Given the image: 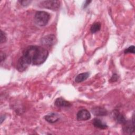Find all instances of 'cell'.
I'll return each instance as SVG.
<instances>
[{
	"label": "cell",
	"mask_w": 135,
	"mask_h": 135,
	"mask_svg": "<svg viewBox=\"0 0 135 135\" xmlns=\"http://www.w3.org/2000/svg\"><path fill=\"white\" fill-rule=\"evenodd\" d=\"M49 55V52L45 48L36 45L28 46L23 52L22 56L30 65H38L43 64Z\"/></svg>",
	"instance_id": "6da1fadb"
},
{
	"label": "cell",
	"mask_w": 135,
	"mask_h": 135,
	"mask_svg": "<svg viewBox=\"0 0 135 135\" xmlns=\"http://www.w3.org/2000/svg\"><path fill=\"white\" fill-rule=\"evenodd\" d=\"M50 14L45 11H37L34 15L35 23L40 26H44L50 19Z\"/></svg>",
	"instance_id": "7a4b0ae2"
},
{
	"label": "cell",
	"mask_w": 135,
	"mask_h": 135,
	"mask_svg": "<svg viewBox=\"0 0 135 135\" xmlns=\"http://www.w3.org/2000/svg\"><path fill=\"white\" fill-rule=\"evenodd\" d=\"M60 4L61 2L59 1L47 0L41 2L40 3V6L42 7L52 11H57L60 8Z\"/></svg>",
	"instance_id": "3957f363"
},
{
	"label": "cell",
	"mask_w": 135,
	"mask_h": 135,
	"mask_svg": "<svg viewBox=\"0 0 135 135\" xmlns=\"http://www.w3.org/2000/svg\"><path fill=\"white\" fill-rule=\"evenodd\" d=\"M123 125L122 130L124 133L131 134L134 131V115H133L132 120L127 121Z\"/></svg>",
	"instance_id": "277c9868"
},
{
	"label": "cell",
	"mask_w": 135,
	"mask_h": 135,
	"mask_svg": "<svg viewBox=\"0 0 135 135\" xmlns=\"http://www.w3.org/2000/svg\"><path fill=\"white\" fill-rule=\"evenodd\" d=\"M41 42L43 45L50 46L55 44L56 38L54 34H49L42 37L41 40Z\"/></svg>",
	"instance_id": "5b68a950"
},
{
	"label": "cell",
	"mask_w": 135,
	"mask_h": 135,
	"mask_svg": "<svg viewBox=\"0 0 135 135\" xmlns=\"http://www.w3.org/2000/svg\"><path fill=\"white\" fill-rule=\"evenodd\" d=\"M91 114L86 109H82L79 110L76 114V119L79 121H86L90 119Z\"/></svg>",
	"instance_id": "8992f818"
},
{
	"label": "cell",
	"mask_w": 135,
	"mask_h": 135,
	"mask_svg": "<svg viewBox=\"0 0 135 135\" xmlns=\"http://www.w3.org/2000/svg\"><path fill=\"white\" fill-rule=\"evenodd\" d=\"M30 64L22 56L17 61L16 64V69L19 72H23L28 68Z\"/></svg>",
	"instance_id": "52a82bcc"
},
{
	"label": "cell",
	"mask_w": 135,
	"mask_h": 135,
	"mask_svg": "<svg viewBox=\"0 0 135 135\" xmlns=\"http://www.w3.org/2000/svg\"><path fill=\"white\" fill-rule=\"evenodd\" d=\"M93 114L96 116H105L108 114L107 110L101 107H95L92 109Z\"/></svg>",
	"instance_id": "ba28073f"
},
{
	"label": "cell",
	"mask_w": 135,
	"mask_h": 135,
	"mask_svg": "<svg viewBox=\"0 0 135 135\" xmlns=\"http://www.w3.org/2000/svg\"><path fill=\"white\" fill-rule=\"evenodd\" d=\"M44 118L49 123H53L59 121L60 119V117L59 115L56 113H51L45 115Z\"/></svg>",
	"instance_id": "9c48e42d"
},
{
	"label": "cell",
	"mask_w": 135,
	"mask_h": 135,
	"mask_svg": "<svg viewBox=\"0 0 135 135\" xmlns=\"http://www.w3.org/2000/svg\"><path fill=\"white\" fill-rule=\"evenodd\" d=\"M113 116L117 122L120 124H123L127 121L124 115L117 110L113 111Z\"/></svg>",
	"instance_id": "30bf717a"
},
{
	"label": "cell",
	"mask_w": 135,
	"mask_h": 135,
	"mask_svg": "<svg viewBox=\"0 0 135 135\" xmlns=\"http://www.w3.org/2000/svg\"><path fill=\"white\" fill-rule=\"evenodd\" d=\"M54 104L55 106L59 108L69 107L71 105V104L69 101L64 100L62 98H57L54 102Z\"/></svg>",
	"instance_id": "8fae6325"
},
{
	"label": "cell",
	"mask_w": 135,
	"mask_h": 135,
	"mask_svg": "<svg viewBox=\"0 0 135 135\" xmlns=\"http://www.w3.org/2000/svg\"><path fill=\"white\" fill-rule=\"evenodd\" d=\"M92 124L95 127L100 129H105L108 128L105 123L98 118H95L92 120Z\"/></svg>",
	"instance_id": "7c38bea8"
},
{
	"label": "cell",
	"mask_w": 135,
	"mask_h": 135,
	"mask_svg": "<svg viewBox=\"0 0 135 135\" xmlns=\"http://www.w3.org/2000/svg\"><path fill=\"white\" fill-rule=\"evenodd\" d=\"M89 72H85L82 73L78 75H77L75 78V81L77 83H80L83 82L86 80L89 76Z\"/></svg>",
	"instance_id": "4fadbf2b"
},
{
	"label": "cell",
	"mask_w": 135,
	"mask_h": 135,
	"mask_svg": "<svg viewBox=\"0 0 135 135\" xmlns=\"http://www.w3.org/2000/svg\"><path fill=\"white\" fill-rule=\"evenodd\" d=\"M100 28H101V24L99 22H97L92 25L90 28V31L92 33H95L99 31Z\"/></svg>",
	"instance_id": "5bb4252c"
},
{
	"label": "cell",
	"mask_w": 135,
	"mask_h": 135,
	"mask_svg": "<svg viewBox=\"0 0 135 135\" xmlns=\"http://www.w3.org/2000/svg\"><path fill=\"white\" fill-rule=\"evenodd\" d=\"M135 52V49H134V45H131L129 47L124 50V53L125 54L127 53H134Z\"/></svg>",
	"instance_id": "9a60e30c"
},
{
	"label": "cell",
	"mask_w": 135,
	"mask_h": 135,
	"mask_svg": "<svg viewBox=\"0 0 135 135\" xmlns=\"http://www.w3.org/2000/svg\"><path fill=\"white\" fill-rule=\"evenodd\" d=\"M1 43H5L6 41V34L4 32H3L2 30L1 31Z\"/></svg>",
	"instance_id": "2e32d148"
},
{
	"label": "cell",
	"mask_w": 135,
	"mask_h": 135,
	"mask_svg": "<svg viewBox=\"0 0 135 135\" xmlns=\"http://www.w3.org/2000/svg\"><path fill=\"white\" fill-rule=\"evenodd\" d=\"M18 2L22 5V6H26L28 5L29 4H31L32 2V1H29V0H23V1H19Z\"/></svg>",
	"instance_id": "e0dca14e"
},
{
	"label": "cell",
	"mask_w": 135,
	"mask_h": 135,
	"mask_svg": "<svg viewBox=\"0 0 135 135\" xmlns=\"http://www.w3.org/2000/svg\"><path fill=\"white\" fill-rule=\"evenodd\" d=\"M118 75L114 73L112 75V76H111V79H110V82H115L118 80Z\"/></svg>",
	"instance_id": "ac0fdd59"
},
{
	"label": "cell",
	"mask_w": 135,
	"mask_h": 135,
	"mask_svg": "<svg viewBox=\"0 0 135 135\" xmlns=\"http://www.w3.org/2000/svg\"><path fill=\"white\" fill-rule=\"evenodd\" d=\"M6 57V54L4 52L1 51V62H2L4 60H5Z\"/></svg>",
	"instance_id": "d6986e66"
},
{
	"label": "cell",
	"mask_w": 135,
	"mask_h": 135,
	"mask_svg": "<svg viewBox=\"0 0 135 135\" xmlns=\"http://www.w3.org/2000/svg\"><path fill=\"white\" fill-rule=\"evenodd\" d=\"M91 2V1H85L84 4H83V8H85L86 7L89 5V4Z\"/></svg>",
	"instance_id": "ffe728a7"
},
{
	"label": "cell",
	"mask_w": 135,
	"mask_h": 135,
	"mask_svg": "<svg viewBox=\"0 0 135 135\" xmlns=\"http://www.w3.org/2000/svg\"><path fill=\"white\" fill-rule=\"evenodd\" d=\"M0 119H1V123H2L3 122V120L5 119V117H4V115L1 116Z\"/></svg>",
	"instance_id": "44dd1931"
}]
</instances>
